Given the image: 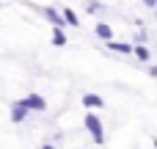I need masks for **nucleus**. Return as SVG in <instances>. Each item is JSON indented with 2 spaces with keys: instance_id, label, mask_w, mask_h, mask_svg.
Returning <instances> with one entry per match:
<instances>
[{
  "instance_id": "obj_1",
  "label": "nucleus",
  "mask_w": 157,
  "mask_h": 149,
  "mask_svg": "<svg viewBox=\"0 0 157 149\" xmlns=\"http://www.w3.org/2000/svg\"><path fill=\"white\" fill-rule=\"evenodd\" d=\"M83 124H86V130H88V133L94 135V141H97V144H105V135H102V122H99V119H97L94 113H88Z\"/></svg>"
},
{
  "instance_id": "obj_2",
  "label": "nucleus",
  "mask_w": 157,
  "mask_h": 149,
  "mask_svg": "<svg viewBox=\"0 0 157 149\" xmlns=\"http://www.w3.org/2000/svg\"><path fill=\"white\" fill-rule=\"evenodd\" d=\"M19 102H22V108H25L28 113H30V111H44V108H47V102H44L39 94H28V97L19 100Z\"/></svg>"
},
{
  "instance_id": "obj_3",
  "label": "nucleus",
  "mask_w": 157,
  "mask_h": 149,
  "mask_svg": "<svg viewBox=\"0 0 157 149\" xmlns=\"http://www.w3.org/2000/svg\"><path fill=\"white\" fill-rule=\"evenodd\" d=\"M25 116H28V111L22 108V102L17 100V102H11V122L14 124H19V122H25Z\"/></svg>"
},
{
  "instance_id": "obj_4",
  "label": "nucleus",
  "mask_w": 157,
  "mask_h": 149,
  "mask_svg": "<svg viewBox=\"0 0 157 149\" xmlns=\"http://www.w3.org/2000/svg\"><path fill=\"white\" fill-rule=\"evenodd\" d=\"M83 105H86V108H102L105 100H102L99 94H83Z\"/></svg>"
},
{
  "instance_id": "obj_5",
  "label": "nucleus",
  "mask_w": 157,
  "mask_h": 149,
  "mask_svg": "<svg viewBox=\"0 0 157 149\" xmlns=\"http://www.w3.org/2000/svg\"><path fill=\"white\" fill-rule=\"evenodd\" d=\"M44 17H47V19L52 22V25H58V30L63 28V19L58 17V11H55V8H50V6H47V8H44Z\"/></svg>"
},
{
  "instance_id": "obj_6",
  "label": "nucleus",
  "mask_w": 157,
  "mask_h": 149,
  "mask_svg": "<svg viewBox=\"0 0 157 149\" xmlns=\"http://www.w3.org/2000/svg\"><path fill=\"white\" fill-rule=\"evenodd\" d=\"M97 36H99L102 41H110V36H113V30H110V25H105V22H99V25H97Z\"/></svg>"
},
{
  "instance_id": "obj_7",
  "label": "nucleus",
  "mask_w": 157,
  "mask_h": 149,
  "mask_svg": "<svg viewBox=\"0 0 157 149\" xmlns=\"http://www.w3.org/2000/svg\"><path fill=\"white\" fill-rule=\"evenodd\" d=\"M61 19H63V25H80V19H77V14H75L72 8H66Z\"/></svg>"
},
{
  "instance_id": "obj_8",
  "label": "nucleus",
  "mask_w": 157,
  "mask_h": 149,
  "mask_svg": "<svg viewBox=\"0 0 157 149\" xmlns=\"http://www.w3.org/2000/svg\"><path fill=\"white\" fill-rule=\"evenodd\" d=\"M108 47L116 50V53H132V47L130 44H121V41H108Z\"/></svg>"
},
{
  "instance_id": "obj_9",
  "label": "nucleus",
  "mask_w": 157,
  "mask_h": 149,
  "mask_svg": "<svg viewBox=\"0 0 157 149\" xmlns=\"http://www.w3.org/2000/svg\"><path fill=\"white\" fill-rule=\"evenodd\" d=\"M52 44H55V47H63V44H66V36H63V30H55V33H52Z\"/></svg>"
},
{
  "instance_id": "obj_10",
  "label": "nucleus",
  "mask_w": 157,
  "mask_h": 149,
  "mask_svg": "<svg viewBox=\"0 0 157 149\" xmlns=\"http://www.w3.org/2000/svg\"><path fill=\"white\" fill-rule=\"evenodd\" d=\"M135 55H138V61H149V50L146 47H135Z\"/></svg>"
},
{
  "instance_id": "obj_11",
  "label": "nucleus",
  "mask_w": 157,
  "mask_h": 149,
  "mask_svg": "<svg viewBox=\"0 0 157 149\" xmlns=\"http://www.w3.org/2000/svg\"><path fill=\"white\" fill-rule=\"evenodd\" d=\"M41 149H55V147H52V144H44V147H41Z\"/></svg>"
}]
</instances>
